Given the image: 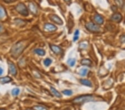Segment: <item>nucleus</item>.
Segmentation results:
<instances>
[{"mask_svg":"<svg viewBox=\"0 0 125 110\" xmlns=\"http://www.w3.org/2000/svg\"><path fill=\"white\" fill-rule=\"evenodd\" d=\"M81 64L82 65H86V66H89L92 64V62L89 59H83L81 61Z\"/></svg>","mask_w":125,"mask_h":110,"instance_id":"obj_16","label":"nucleus"},{"mask_svg":"<svg viewBox=\"0 0 125 110\" xmlns=\"http://www.w3.org/2000/svg\"><path fill=\"white\" fill-rule=\"evenodd\" d=\"M51 91L52 94H53L55 96L57 97H62V95H61V93L58 92V91H57L55 88L51 87Z\"/></svg>","mask_w":125,"mask_h":110,"instance_id":"obj_13","label":"nucleus"},{"mask_svg":"<svg viewBox=\"0 0 125 110\" xmlns=\"http://www.w3.org/2000/svg\"><path fill=\"white\" fill-rule=\"evenodd\" d=\"M20 90L19 88H13V90H12V94L13 96H16L19 95V94L20 93Z\"/></svg>","mask_w":125,"mask_h":110,"instance_id":"obj_20","label":"nucleus"},{"mask_svg":"<svg viewBox=\"0 0 125 110\" xmlns=\"http://www.w3.org/2000/svg\"><path fill=\"white\" fill-rule=\"evenodd\" d=\"M45 29L48 31L53 32L57 30V28L55 25L51 24V23H46L45 25Z\"/></svg>","mask_w":125,"mask_h":110,"instance_id":"obj_7","label":"nucleus"},{"mask_svg":"<svg viewBox=\"0 0 125 110\" xmlns=\"http://www.w3.org/2000/svg\"><path fill=\"white\" fill-rule=\"evenodd\" d=\"M88 72V69L86 68H83L82 69L80 70L79 71V74L82 76H85Z\"/></svg>","mask_w":125,"mask_h":110,"instance_id":"obj_17","label":"nucleus"},{"mask_svg":"<svg viewBox=\"0 0 125 110\" xmlns=\"http://www.w3.org/2000/svg\"><path fill=\"white\" fill-rule=\"evenodd\" d=\"M25 48L24 44L22 42H19L13 45L12 47L11 50V52L12 56L14 57H17L22 53L23 50Z\"/></svg>","mask_w":125,"mask_h":110,"instance_id":"obj_1","label":"nucleus"},{"mask_svg":"<svg viewBox=\"0 0 125 110\" xmlns=\"http://www.w3.org/2000/svg\"><path fill=\"white\" fill-rule=\"evenodd\" d=\"M16 11L19 12V13H20L21 15L27 16L28 15V12L27 10V8L26 7V6L22 3H20L17 5L16 7Z\"/></svg>","mask_w":125,"mask_h":110,"instance_id":"obj_3","label":"nucleus"},{"mask_svg":"<svg viewBox=\"0 0 125 110\" xmlns=\"http://www.w3.org/2000/svg\"><path fill=\"white\" fill-rule=\"evenodd\" d=\"M65 1H66V2H68V1H70V0H65Z\"/></svg>","mask_w":125,"mask_h":110,"instance_id":"obj_31","label":"nucleus"},{"mask_svg":"<svg viewBox=\"0 0 125 110\" xmlns=\"http://www.w3.org/2000/svg\"><path fill=\"white\" fill-rule=\"evenodd\" d=\"M95 21L99 25H102L104 23V19L102 16L99 15H96L95 16Z\"/></svg>","mask_w":125,"mask_h":110,"instance_id":"obj_10","label":"nucleus"},{"mask_svg":"<svg viewBox=\"0 0 125 110\" xmlns=\"http://www.w3.org/2000/svg\"><path fill=\"white\" fill-rule=\"evenodd\" d=\"M86 27L89 31L92 32H99L100 31V28L98 25L93 22H89L86 25Z\"/></svg>","mask_w":125,"mask_h":110,"instance_id":"obj_4","label":"nucleus"},{"mask_svg":"<svg viewBox=\"0 0 125 110\" xmlns=\"http://www.w3.org/2000/svg\"></svg>","mask_w":125,"mask_h":110,"instance_id":"obj_33","label":"nucleus"},{"mask_svg":"<svg viewBox=\"0 0 125 110\" xmlns=\"http://www.w3.org/2000/svg\"><path fill=\"white\" fill-rule=\"evenodd\" d=\"M63 94L67 96H70L72 94V91L70 90H66L62 92Z\"/></svg>","mask_w":125,"mask_h":110,"instance_id":"obj_23","label":"nucleus"},{"mask_svg":"<svg viewBox=\"0 0 125 110\" xmlns=\"http://www.w3.org/2000/svg\"><path fill=\"white\" fill-rule=\"evenodd\" d=\"M79 30H76L75 32V34H74V36H79Z\"/></svg>","mask_w":125,"mask_h":110,"instance_id":"obj_26","label":"nucleus"},{"mask_svg":"<svg viewBox=\"0 0 125 110\" xmlns=\"http://www.w3.org/2000/svg\"><path fill=\"white\" fill-rule=\"evenodd\" d=\"M35 53L39 56H44L45 55V53H46V52H45L44 50L42 49H41V48H37V49L35 50Z\"/></svg>","mask_w":125,"mask_h":110,"instance_id":"obj_15","label":"nucleus"},{"mask_svg":"<svg viewBox=\"0 0 125 110\" xmlns=\"http://www.w3.org/2000/svg\"><path fill=\"white\" fill-rule=\"evenodd\" d=\"M51 49L53 51L54 53L56 54H59L62 52V50L59 46H56V45H51Z\"/></svg>","mask_w":125,"mask_h":110,"instance_id":"obj_9","label":"nucleus"},{"mask_svg":"<svg viewBox=\"0 0 125 110\" xmlns=\"http://www.w3.org/2000/svg\"><path fill=\"white\" fill-rule=\"evenodd\" d=\"M4 1L7 3H11L13 1V0H4Z\"/></svg>","mask_w":125,"mask_h":110,"instance_id":"obj_29","label":"nucleus"},{"mask_svg":"<svg viewBox=\"0 0 125 110\" xmlns=\"http://www.w3.org/2000/svg\"><path fill=\"white\" fill-rule=\"evenodd\" d=\"M6 13H5V11L2 7L0 6V19H3L5 16Z\"/></svg>","mask_w":125,"mask_h":110,"instance_id":"obj_19","label":"nucleus"},{"mask_svg":"<svg viewBox=\"0 0 125 110\" xmlns=\"http://www.w3.org/2000/svg\"><path fill=\"white\" fill-rule=\"evenodd\" d=\"M3 31V27H2L1 25H0V32H1Z\"/></svg>","mask_w":125,"mask_h":110,"instance_id":"obj_30","label":"nucleus"},{"mask_svg":"<svg viewBox=\"0 0 125 110\" xmlns=\"http://www.w3.org/2000/svg\"><path fill=\"white\" fill-rule=\"evenodd\" d=\"M11 81H12V78L10 77H1V78H0V83L2 84L10 82Z\"/></svg>","mask_w":125,"mask_h":110,"instance_id":"obj_11","label":"nucleus"},{"mask_svg":"<svg viewBox=\"0 0 125 110\" xmlns=\"http://www.w3.org/2000/svg\"><path fill=\"white\" fill-rule=\"evenodd\" d=\"M94 97L91 95H83L77 97L73 100V103L75 104H82L83 103L93 100Z\"/></svg>","mask_w":125,"mask_h":110,"instance_id":"obj_2","label":"nucleus"},{"mask_svg":"<svg viewBox=\"0 0 125 110\" xmlns=\"http://www.w3.org/2000/svg\"><path fill=\"white\" fill-rule=\"evenodd\" d=\"M29 8L31 11L32 13H33V14H36L37 13V9H36V6L34 5L33 3H30L29 4Z\"/></svg>","mask_w":125,"mask_h":110,"instance_id":"obj_14","label":"nucleus"},{"mask_svg":"<svg viewBox=\"0 0 125 110\" xmlns=\"http://www.w3.org/2000/svg\"><path fill=\"white\" fill-rule=\"evenodd\" d=\"M116 2L117 5H118V6L121 7L122 6V4H123L122 0H116Z\"/></svg>","mask_w":125,"mask_h":110,"instance_id":"obj_24","label":"nucleus"},{"mask_svg":"<svg viewBox=\"0 0 125 110\" xmlns=\"http://www.w3.org/2000/svg\"><path fill=\"white\" fill-rule=\"evenodd\" d=\"M3 69H2V68L1 67H0V76L2 75V73H3Z\"/></svg>","mask_w":125,"mask_h":110,"instance_id":"obj_28","label":"nucleus"},{"mask_svg":"<svg viewBox=\"0 0 125 110\" xmlns=\"http://www.w3.org/2000/svg\"><path fill=\"white\" fill-rule=\"evenodd\" d=\"M34 110H48L47 108L43 106H35L33 107Z\"/></svg>","mask_w":125,"mask_h":110,"instance_id":"obj_18","label":"nucleus"},{"mask_svg":"<svg viewBox=\"0 0 125 110\" xmlns=\"http://www.w3.org/2000/svg\"><path fill=\"white\" fill-rule=\"evenodd\" d=\"M120 41L122 43H125V35H123L121 37Z\"/></svg>","mask_w":125,"mask_h":110,"instance_id":"obj_25","label":"nucleus"},{"mask_svg":"<svg viewBox=\"0 0 125 110\" xmlns=\"http://www.w3.org/2000/svg\"><path fill=\"white\" fill-rule=\"evenodd\" d=\"M51 63H52V60L50 58H47L45 59V61H44L45 65L46 66H47V67H48V66H50V65L51 64Z\"/></svg>","mask_w":125,"mask_h":110,"instance_id":"obj_22","label":"nucleus"},{"mask_svg":"<svg viewBox=\"0 0 125 110\" xmlns=\"http://www.w3.org/2000/svg\"><path fill=\"white\" fill-rule=\"evenodd\" d=\"M8 66H9V71L10 73L12 75L15 76L17 74V69H16L15 66L13 63L8 62Z\"/></svg>","mask_w":125,"mask_h":110,"instance_id":"obj_6","label":"nucleus"},{"mask_svg":"<svg viewBox=\"0 0 125 110\" xmlns=\"http://www.w3.org/2000/svg\"><path fill=\"white\" fill-rule=\"evenodd\" d=\"M122 17L121 16V14L119 13H115L114 15H112L111 17V19L114 22H121V21L122 20Z\"/></svg>","mask_w":125,"mask_h":110,"instance_id":"obj_8","label":"nucleus"},{"mask_svg":"<svg viewBox=\"0 0 125 110\" xmlns=\"http://www.w3.org/2000/svg\"><path fill=\"white\" fill-rule=\"evenodd\" d=\"M80 82L83 85L88 86V87H91L92 86L91 82L89 80H86V79H81V80H80Z\"/></svg>","mask_w":125,"mask_h":110,"instance_id":"obj_12","label":"nucleus"},{"mask_svg":"<svg viewBox=\"0 0 125 110\" xmlns=\"http://www.w3.org/2000/svg\"><path fill=\"white\" fill-rule=\"evenodd\" d=\"M0 110H5V109H0Z\"/></svg>","mask_w":125,"mask_h":110,"instance_id":"obj_32","label":"nucleus"},{"mask_svg":"<svg viewBox=\"0 0 125 110\" xmlns=\"http://www.w3.org/2000/svg\"><path fill=\"white\" fill-rule=\"evenodd\" d=\"M50 19H51V21H53L55 23H57L58 25H62L63 24V21L62 19H61L60 18H59V16L56 15H53L50 16Z\"/></svg>","mask_w":125,"mask_h":110,"instance_id":"obj_5","label":"nucleus"},{"mask_svg":"<svg viewBox=\"0 0 125 110\" xmlns=\"http://www.w3.org/2000/svg\"><path fill=\"white\" fill-rule=\"evenodd\" d=\"M68 64L70 66L73 67L75 65L76 63V59L75 58H70L68 59L67 61Z\"/></svg>","mask_w":125,"mask_h":110,"instance_id":"obj_21","label":"nucleus"},{"mask_svg":"<svg viewBox=\"0 0 125 110\" xmlns=\"http://www.w3.org/2000/svg\"><path fill=\"white\" fill-rule=\"evenodd\" d=\"M79 36H74V37H73V41H77L78 39H79Z\"/></svg>","mask_w":125,"mask_h":110,"instance_id":"obj_27","label":"nucleus"}]
</instances>
